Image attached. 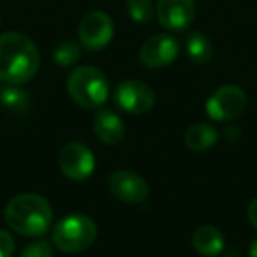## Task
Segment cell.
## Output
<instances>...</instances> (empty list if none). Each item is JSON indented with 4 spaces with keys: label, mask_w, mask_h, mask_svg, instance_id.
<instances>
[{
    "label": "cell",
    "mask_w": 257,
    "mask_h": 257,
    "mask_svg": "<svg viewBox=\"0 0 257 257\" xmlns=\"http://www.w3.org/2000/svg\"><path fill=\"white\" fill-rule=\"evenodd\" d=\"M218 140L217 128L210 123H196L187 131L185 145L194 152H206L215 147Z\"/></svg>",
    "instance_id": "14"
},
{
    "label": "cell",
    "mask_w": 257,
    "mask_h": 257,
    "mask_svg": "<svg viewBox=\"0 0 257 257\" xmlns=\"http://www.w3.org/2000/svg\"><path fill=\"white\" fill-rule=\"evenodd\" d=\"M127 13L136 23H148L155 16L152 0H127Z\"/></svg>",
    "instance_id": "18"
},
{
    "label": "cell",
    "mask_w": 257,
    "mask_h": 257,
    "mask_svg": "<svg viewBox=\"0 0 257 257\" xmlns=\"http://www.w3.org/2000/svg\"><path fill=\"white\" fill-rule=\"evenodd\" d=\"M194 248L204 257H215L224 250V236L213 225H201L194 232Z\"/></svg>",
    "instance_id": "13"
},
{
    "label": "cell",
    "mask_w": 257,
    "mask_h": 257,
    "mask_svg": "<svg viewBox=\"0 0 257 257\" xmlns=\"http://www.w3.org/2000/svg\"><path fill=\"white\" fill-rule=\"evenodd\" d=\"M97 238V225L86 215H65L53 227V243L67 253L88 248Z\"/></svg>",
    "instance_id": "4"
},
{
    "label": "cell",
    "mask_w": 257,
    "mask_h": 257,
    "mask_svg": "<svg viewBox=\"0 0 257 257\" xmlns=\"http://www.w3.org/2000/svg\"><path fill=\"white\" fill-rule=\"evenodd\" d=\"M6 224L23 236H43L53 220L50 203L39 194H20L4 210Z\"/></svg>",
    "instance_id": "2"
},
{
    "label": "cell",
    "mask_w": 257,
    "mask_h": 257,
    "mask_svg": "<svg viewBox=\"0 0 257 257\" xmlns=\"http://www.w3.org/2000/svg\"><path fill=\"white\" fill-rule=\"evenodd\" d=\"M113 20L104 11H92L86 16H83L78 29L81 46L90 51L104 50L111 43V39H113Z\"/></svg>",
    "instance_id": "5"
},
{
    "label": "cell",
    "mask_w": 257,
    "mask_h": 257,
    "mask_svg": "<svg viewBox=\"0 0 257 257\" xmlns=\"http://www.w3.org/2000/svg\"><path fill=\"white\" fill-rule=\"evenodd\" d=\"M114 102L125 113L141 114L154 107L155 93L147 83L127 79V81H121L114 90Z\"/></svg>",
    "instance_id": "7"
},
{
    "label": "cell",
    "mask_w": 257,
    "mask_h": 257,
    "mask_svg": "<svg viewBox=\"0 0 257 257\" xmlns=\"http://www.w3.org/2000/svg\"><path fill=\"white\" fill-rule=\"evenodd\" d=\"M185 51L194 64H206L213 57V44L204 34L190 32L185 39Z\"/></svg>",
    "instance_id": "15"
},
{
    "label": "cell",
    "mask_w": 257,
    "mask_h": 257,
    "mask_svg": "<svg viewBox=\"0 0 257 257\" xmlns=\"http://www.w3.org/2000/svg\"><path fill=\"white\" fill-rule=\"evenodd\" d=\"M246 95L239 86L224 85L208 99L206 113L217 121H229L245 111Z\"/></svg>",
    "instance_id": "6"
},
{
    "label": "cell",
    "mask_w": 257,
    "mask_h": 257,
    "mask_svg": "<svg viewBox=\"0 0 257 257\" xmlns=\"http://www.w3.org/2000/svg\"><path fill=\"white\" fill-rule=\"evenodd\" d=\"M109 190L116 199L128 204L143 203L150 194L148 183L138 173L128 171V169H120V171H114L111 175Z\"/></svg>",
    "instance_id": "11"
},
{
    "label": "cell",
    "mask_w": 257,
    "mask_h": 257,
    "mask_svg": "<svg viewBox=\"0 0 257 257\" xmlns=\"http://www.w3.org/2000/svg\"><path fill=\"white\" fill-rule=\"evenodd\" d=\"M81 58V46L74 41H64L55 48L53 60L62 67H71Z\"/></svg>",
    "instance_id": "17"
},
{
    "label": "cell",
    "mask_w": 257,
    "mask_h": 257,
    "mask_svg": "<svg viewBox=\"0 0 257 257\" xmlns=\"http://www.w3.org/2000/svg\"><path fill=\"white\" fill-rule=\"evenodd\" d=\"M30 95L20 85H9L0 90V106L11 113H22L29 107Z\"/></svg>",
    "instance_id": "16"
},
{
    "label": "cell",
    "mask_w": 257,
    "mask_h": 257,
    "mask_svg": "<svg viewBox=\"0 0 257 257\" xmlns=\"http://www.w3.org/2000/svg\"><path fill=\"white\" fill-rule=\"evenodd\" d=\"M250 257H257V239H253L250 245Z\"/></svg>",
    "instance_id": "22"
},
{
    "label": "cell",
    "mask_w": 257,
    "mask_h": 257,
    "mask_svg": "<svg viewBox=\"0 0 257 257\" xmlns=\"http://www.w3.org/2000/svg\"><path fill=\"white\" fill-rule=\"evenodd\" d=\"M93 128H95L97 138L104 145H116L125 136V125L121 121V118L109 109H102L97 113Z\"/></svg>",
    "instance_id": "12"
},
{
    "label": "cell",
    "mask_w": 257,
    "mask_h": 257,
    "mask_svg": "<svg viewBox=\"0 0 257 257\" xmlns=\"http://www.w3.org/2000/svg\"><path fill=\"white\" fill-rule=\"evenodd\" d=\"M248 220L257 229V197L248 204Z\"/></svg>",
    "instance_id": "21"
},
{
    "label": "cell",
    "mask_w": 257,
    "mask_h": 257,
    "mask_svg": "<svg viewBox=\"0 0 257 257\" xmlns=\"http://www.w3.org/2000/svg\"><path fill=\"white\" fill-rule=\"evenodd\" d=\"M20 257H53V248L46 239H41V241H34L27 245L23 252L20 253Z\"/></svg>",
    "instance_id": "19"
},
{
    "label": "cell",
    "mask_w": 257,
    "mask_h": 257,
    "mask_svg": "<svg viewBox=\"0 0 257 257\" xmlns=\"http://www.w3.org/2000/svg\"><path fill=\"white\" fill-rule=\"evenodd\" d=\"M58 166L62 173L71 180H86L93 173V154L81 143H67L58 154Z\"/></svg>",
    "instance_id": "8"
},
{
    "label": "cell",
    "mask_w": 257,
    "mask_h": 257,
    "mask_svg": "<svg viewBox=\"0 0 257 257\" xmlns=\"http://www.w3.org/2000/svg\"><path fill=\"white\" fill-rule=\"evenodd\" d=\"M41 57L30 37L20 32L0 36V79L8 85H25L39 71Z\"/></svg>",
    "instance_id": "1"
},
{
    "label": "cell",
    "mask_w": 257,
    "mask_h": 257,
    "mask_svg": "<svg viewBox=\"0 0 257 257\" xmlns=\"http://www.w3.org/2000/svg\"><path fill=\"white\" fill-rule=\"evenodd\" d=\"M180 53V44L169 34H157L143 43L140 50V60L150 69H161L173 64Z\"/></svg>",
    "instance_id": "9"
},
{
    "label": "cell",
    "mask_w": 257,
    "mask_h": 257,
    "mask_svg": "<svg viewBox=\"0 0 257 257\" xmlns=\"http://www.w3.org/2000/svg\"><path fill=\"white\" fill-rule=\"evenodd\" d=\"M157 20L166 30L182 32L189 29L196 16L194 0H157L155 8Z\"/></svg>",
    "instance_id": "10"
},
{
    "label": "cell",
    "mask_w": 257,
    "mask_h": 257,
    "mask_svg": "<svg viewBox=\"0 0 257 257\" xmlns=\"http://www.w3.org/2000/svg\"><path fill=\"white\" fill-rule=\"evenodd\" d=\"M67 92L76 104L86 109H95L106 102L109 83L104 72L92 65L76 67L67 78Z\"/></svg>",
    "instance_id": "3"
},
{
    "label": "cell",
    "mask_w": 257,
    "mask_h": 257,
    "mask_svg": "<svg viewBox=\"0 0 257 257\" xmlns=\"http://www.w3.org/2000/svg\"><path fill=\"white\" fill-rule=\"evenodd\" d=\"M15 252V239L8 231L0 229V257H11Z\"/></svg>",
    "instance_id": "20"
}]
</instances>
